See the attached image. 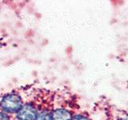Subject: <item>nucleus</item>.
Wrapping results in <instances>:
<instances>
[{"label": "nucleus", "mask_w": 128, "mask_h": 120, "mask_svg": "<svg viewBox=\"0 0 128 120\" xmlns=\"http://www.w3.org/2000/svg\"><path fill=\"white\" fill-rule=\"evenodd\" d=\"M36 120H52L51 114L48 112H42L38 116Z\"/></svg>", "instance_id": "nucleus-4"}, {"label": "nucleus", "mask_w": 128, "mask_h": 120, "mask_svg": "<svg viewBox=\"0 0 128 120\" xmlns=\"http://www.w3.org/2000/svg\"><path fill=\"white\" fill-rule=\"evenodd\" d=\"M0 120H10V118L6 113L0 112Z\"/></svg>", "instance_id": "nucleus-5"}, {"label": "nucleus", "mask_w": 128, "mask_h": 120, "mask_svg": "<svg viewBox=\"0 0 128 120\" xmlns=\"http://www.w3.org/2000/svg\"><path fill=\"white\" fill-rule=\"evenodd\" d=\"M0 106L4 111L14 113L18 112L22 106V100L17 94H8L2 98Z\"/></svg>", "instance_id": "nucleus-1"}, {"label": "nucleus", "mask_w": 128, "mask_h": 120, "mask_svg": "<svg viewBox=\"0 0 128 120\" xmlns=\"http://www.w3.org/2000/svg\"><path fill=\"white\" fill-rule=\"evenodd\" d=\"M51 114L52 120H71L72 116L70 112L65 109H57L54 110Z\"/></svg>", "instance_id": "nucleus-3"}, {"label": "nucleus", "mask_w": 128, "mask_h": 120, "mask_svg": "<svg viewBox=\"0 0 128 120\" xmlns=\"http://www.w3.org/2000/svg\"><path fill=\"white\" fill-rule=\"evenodd\" d=\"M37 117V110L34 106L30 104L22 106L17 112V118L18 120H36Z\"/></svg>", "instance_id": "nucleus-2"}, {"label": "nucleus", "mask_w": 128, "mask_h": 120, "mask_svg": "<svg viewBox=\"0 0 128 120\" xmlns=\"http://www.w3.org/2000/svg\"><path fill=\"white\" fill-rule=\"evenodd\" d=\"M71 120H89L87 118H86L85 116L82 115H76L75 117H74Z\"/></svg>", "instance_id": "nucleus-6"}]
</instances>
